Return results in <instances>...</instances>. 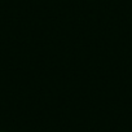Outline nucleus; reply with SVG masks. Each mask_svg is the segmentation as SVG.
Returning a JSON list of instances; mask_svg holds the SVG:
<instances>
[]
</instances>
